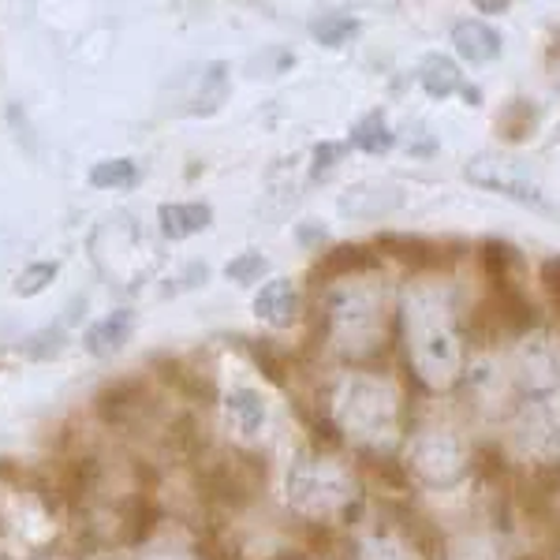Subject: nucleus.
Instances as JSON below:
<instances>
[{"label": "nucleus", "mask_w": 560, "mask_h": 560, "mask_svg": "<svg viewBox=\"0 0 560 560\" xmlns=\"http://www.w3.org/2000/svg\"><path fill=\"white\" fill-rule=\"evenodd\" d=\"M404 340L408 363L427 388H453L464 374V337H459L453 288L419 280L404 292Z\"/></svg>", "instance_id": "nucleus-1"}, {"label": "nucleus", "mask_w": 560, "mask_h": 560, "mask_svg": "<svg viewBox=\"0 0 560 560\" xmlns=\"http://www.w3.org/2000/svg\"><path fill=\"white\" fill-rule=\"evenodd\" d=\"M332 419L351 445L393 453L400 441V393L385 377L348 374L332 393Z\"/></svg>", "instance_id": "nucleus-2"}, {"label": "nucleus", "mask_w": 560, "mask_h": 560, "mask_svg": "<svg viewBox=\"0 0 560 560\" xmlns=\"http://www.w3.org/2000/svg\"><path fill=\"white\" fill-rule=\"evenodd\" d=\"M325 325H329V340L340 355H374L385 340V292H377L359 277L340 280L325 300Z\"/></svg>", "instance_id": "nucleus-3"}, {"label": "nucleus", "mask_w": 560, "mask_h": 560, "mask_svg": "<svg viewBox=\"0 0 560 560\" xmlns=\"http://www.w3.org/2000/svg\"><path fill=\"white\" fill-rule=\"evenodd\" d=\"M355 497H359V482L337 459L300 453L292 459V467H288V504L300 516L311 520L345 516V512H351V504H355Z\"/></svg>", "instance_id": "nucleus-4"}, {"label": "nucleus", "mask_w": 560, "mask_h": 560, "mask_svg": "<svg viewBox=\"0 0 560 560\" xmlns=\"http://www.w3.org/2000/svg\"><path fill=\"white\" fill-rule=\"evenodd\" d=\"M509 382L520 393V404H541L560 396V337L527 332L509 351Z\"/></svg>", "instance_id": "nucleus-5"}, {"label": "nucleus", "mask_w": 560, "mask_h": 560, "mask_svg": "<svg viewBox=\"0 0 560 560\" xmlns=\"http://www.w3.org/2000/svg\"><path fill=\"white\" fill-rule=\"evenodd\" d=\"M464 176H467V184L512 198V202L527 206V210H535V213H553L541 179L530 173L523 161L509 158V153H475L464 165Z\"/></svg>", "instance_id": "nucleus-6"}, {"label": "nucleus", "mask_w": 560, "mask_h": 560, "mask_svg": "<svg viewBox=\"0 0 560 560\" xmlns=\"http://www.w3.org/2000/svg\"><path fill=\"white\" fill-rule=\"evenodd\" d=\"M411 471L427 486L448 490L467 475V453L453 430H422L411 445Z\"/></svg>", "instance_id": "nucleus-7"}, {"label": "nucleus", "mask_w": 560, "mask_h": 560, "mask_svg": "<svg viewBox=\"0 0 560 560\" xmlns=\"http://www.w3.org/2000/svg\"><path fill=\"white\" fill-rule=\"evenodd\" d=\"M404 206V187L393 179H363V184L348 187L340 198V213L351 221H382Z\"/></svg>", "instance_id": "nucleus-8"}, {"label": "nucleus", "mask_w": 560, "mask_h": 560, "mask_svg": "<svg viewBox=\"0 0 560 560\" xmlns=\"http://www.w3.org/2000/svg\"><path fill=\"white\" fill-rule=\"evenodd\" d=\"M142 400H147L142 377H120V382H108L102 393L94 396V411L108 427H128L135 415L142 411Z\"/></svg>", "instance_id": "nucleus-9"}, {"label": "nucleus", "mask_w": 560, "mask_h": 560, "mask_svg": "<svg viewBox=\"0 0 560 560\" xmlns=\"http://www.w3.org/2000/svg\"><path fill=\"white\" fill-rule=\"evenodd\" d=\"M453 45H456L459 57L471 60V65H490V60L501 57V49H504L501 34H497L493 26L482 23V20L456 23L453 26Z\"/></svg>", "instance_id": "nucleus-10"}, {"label": "nucleus", "mask_w": 560, "mask_h": 560, "mask_svg": "<svg viewBox=\"0 0 560 560\" xmlns=\"http://www.w3.org/2000/svg\"><path fill=\"white\" fill-rule=\"evenodd\" d=\"M158 221L168 240H187V236H198V232L210 229L213 210L206 202H165L158 210Z\"/></svg>", "instance_id": "nucleus-11"}, {"label": "nucleus", "mask_w": 560, "mask_h": 560, "mask_svg": "<svg viewBox=\"0 0 560 560\" xmlns=\"http://www.w3.org/2000/svg\"><path fill=\"white\" fill-rule=\"evenodd\" d=\"M131 329H135V314L131 311H113L108 318H102L97 325H90L83 345L90 355L105 359V355H116L124 345L131 340Z\"/></svg>", "instance_id": "nucleus-12"}, {"label": "nucleus", "mask_w": 560, "mask_h": 560, "mask_svg": "<svg viewBox=\"0 0 560 560\" xmlns=\"http://www.w3.org/2000/svg\"><path fill=\"white\" fill-rule=\"evenodd\" d=\"M295 311H300V295H295L292 280H269V284L255 295V314L261 322L277 325V329L292 325Z\"/></svg>", "instance_id": "nucleus-13"}, {"label": "nucleus", "mask_w": 560, "mask_h": 560, "mask_svg": "<svg viewBox=\"0 0 560 560\" xmlns=\"http://www.w3.org/2000/svg\"><path fill=\"white\" fill-rule=\"evenodd\" d=\"M419 83L430 97H448V94H456V90H464V75H459V68L445 52H430L419 65Z\"/></svg>", "instance_id": "nucleus-14"}, {"label": "nucleus", "mask_w": 560, "mask_h": 560, "mask_svg": "<svg viewBox=\"0 0 560 560\" xmlns=\"http://www.w3.org/2000/svg\"><path fill=\"white\" fill-rule=\"evenodd\" d=\"M139 184V165L131 158H108L90 168V187L97 191H128Z\"/></svg>", "instance_id": "nucleus-15"}, {"label": "nucleus", "mask_w": 560, "mask_h": 560, "mask_svg": "<svg viewBox=\"0 0 560 560\" xmlns=\"http://www.w3.org/2000/svg\"><path fill=\"white\" fill-rule=\"evenodd\" d=\"M351 147L355 150H363V153H388L396 147V135H393V128H388L385 124V116L382 113H366L363 120L355 124V128H351Z\"/></svg>", "instance_id": "nucleus-16"}, {"label": "nucleus", "mask_w": 560, "mask_h": 560, "mask_svg": "<svg viewBox=\"0 0 560 560\" xmlns=\"http://www.w3.org/2000/svg\"><path fill=\"white\" fill-rule=\"evenodd\" d=\"M359 560H419V553L393 530H370L359 541Z\"/></svg>", "instance_id": "nucleus-17"}, {"label": "nucleus", "mask_w": 560, "mask_h": 560, "mask_svg": "<svg viewBox=\"0 0 560 560\" xmlns=\"http://www.w3.org/2000/svg\"><path fill=\"white\" fill-rule=\"evenodd\" d=\"M224 408H229V415L236 419V427L243 433H258L261 422H266V404H261V396L255 388H232Z\"/></svg>", "instance_id": "nucleus-18"}, {"label": "nucleus", "mask_w": 560, "mask_h": 560, "mask_svg": "<svg viewBox=\"0 0 560 560\" xmlns=\"http://www.w3.org/2000/svg\"><path fill=\"white\" fill-rule=\"evenodd\" d=\"M97 482V464L94 459H71V464L60 467V493H65V501L79 504L83 497L94 490Z\"/></svg>", "instance_id": "nucleus-19"}, {"label": "nucleus", "mask_w": 560, "mask_h": 560, "mask_svg": "<svg viewBox=\"0 0 560 560\" xmlns=\"http://www.w3.org/2000/svg\"><path fill=\"white\" fill-rule=\"evenodd\" d=\"M355 31H359V20L355 15H345V12H318L311 20V34L322 45H345Z\"/></svg>", "instance_id": "nucleus-20"}, {"label": "nucleus", "mask_w": 560, "mask_h": 560, "mask_svg": "<svg viewBox=\"0 0 560 560\" xmlns=\"http://www.w3.org/2000/svg\"><path fill=\"white\" fill-rule=\"evenodd\" d=\"M57 280V261H34V266H26L20 277H15V295H38L45 288Z\"/></svg>", "instance_id": "nucleus-21"}, {"label": "nucleus", "mask_w": 560, "mask_h": 560, "mask_svg": "<svg viewBox=\"0 0 560 560\" xmlns=\"http://www.w3.org/2000/svg\"><path fill=\"white\" fill-rule=\"evenodd\" d=\"M269 269V261L255 255V250H247V255L232 258L229 266H224V273H229V280H236V284H255V280H261V273Z\"/></svg>", "instance_id": "nucleus-22"}, {"label": "nucleus", "mask_w": 560, "mask_h": 560, "mask_svg": "<svg viewBox=\"0 0 560 560\" xmlns=\"http://www.w3.org/2000/svg\"><path fill=\"white\" fill-rule=\"evenodd\" d=\"M448 560H497V549H493V541L467 535L448 549Z\"/></svg>", "instance_id": "nucleus-23"}, {"label": "nucleus", "mask_w": 560, "mask_h": 560, "mask_svg": "<svg viewBox=\"0 0 560 560\" xmlns=\"http://www.w3.org/2000/svg\"><path fill=\"white\" fill-rule=\"evenodd\" d=\"M348 153L345 142H322L318 150H314V161H318V173L322 168H332V161H340Z\"/></svg>", "instance_id": "nucleus-24"}, {"label": "nucleus", "mask_w": 560, "mask_h": 560, "mask_svg": "<svg viewBox=\"0 0 560 560\" xmlns=\"http://www.w3.org/2000/svg\"><path fill=\"white\" fill-rule=\"evenodd\" d=\"M318 240H325L322 224H303V229H300V243H306V247H311V243H318Z\"/></svg>", "instance_id": "nucleus-25"}, {"label": "nucleus", "mask_w": 560, "mask_h": 560, "mask_svg": "<svg viewBox=\"0 0 560 560\" xmlns=\"http://www.w3.org/2000/svg\"><path fill=\"white\" fill-rule=\"evenodd\" d=\"M504 8H509V4H497V0H482V4H478V12H504Z\"/></svg>", "instance_id": "nucleus-26"}, {"label": "nucleus", "mask_w": 560, "mask_h": 560, "mask_svg": "<svg viewBox=\"0 0 560 560\" xmlns=\"http://www.w3.org/2000/svg\"><path fill=\"white\" fill-rule=\"evenodd\" d=\"M42 560H65V557H42Z\"/></svg>", "instance_id": "nucleus-27"}]
</instances>
